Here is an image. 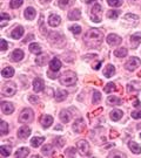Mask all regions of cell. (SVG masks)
<instances>
[{
  "mask_svg": "<svg viewBox=\"0 0 141 158\" xmlns=\"http://www.w3.org/2000/svg\"><path fill=\"white\" fill-rule=\"evenodd\" d=\"M0 134H1V136H5L8 134V124L5 121L0 122Z\"/></svg>",
  "mask_w": 141,
  "mask_h": 158,
  "instance_id": "obj_31",
  "label": "cell"
},
{
  "mask_svg": "<svg viewBox=\"0 0 141 158\" xmlns=\"http://www.w3.org/2000/svg\"><path fill=\"white\" fill-rule=\"evenodd\" d=\"M22 2H24V0H11L10 6H11V8H19L22 5Z\"/></svg>",
  "mask_w": 141,
  "mask_h": 158,
  "instance_id": "obj_40",
  "label": "cell"
},
{
  "mask_svg": "<svg viewBox=\"0 0 141 158\" xmlns=\"http://www.w3.org/2000/svg\"><path fill=\"white\" fill-rule=\"evenodd\" d=\"M60 119L64 122V123H68L71 121V114L67 111V110H61L60 113Z\"/></svg>",
  "mask_w": 141,
  "mask_h": 158,
  "instance_id": "obj_32",
  "label": "cell"
},
{
  "mask_svg": "<svg viewBox=\"0 0 141 158\" xmlns=\"http://www.w3.org/2000/svg\"><path fill=\"white\" fill-rule=\"evenodd\" d=\"M60 22H61V19H60L59 15H56V14H51V15H50V18H48V25H50L51 27L59 26Z\"/></svg>",
  "mask_w": 141,
  "mask_h": 158,
  "instance_id": "obj_16",
  "label": "cell"
},
{
  "mask_svg": "<svg viewBox=\"0 0 141 158\" xmlns=\"http://www.w3.org/2000/svg\"><path fill=\"white\" fill-rule=\"evenodd\" d=\"M130 45L133 48H138L139 45L141 43V33H135L130 36Z\"/></svg>",
  "mask_w": 141,
  "mask_h": 158,
  "instance_id": "obj_12",
  "label": "cell"
},
{
  "mask_svg": "<svg viewBox=\"0 0 141 158\" xmlns=\"http://www.w3.org/2000/svg\"><path fill=\"white\" fill-rule=\"evenodd\" d=\"M107 2H108L109 6H112V7H119V6L122 5L123 0H107Z\"/></svg>",
  "mask_w": 141,
  "mask_h": 158,
  "instance_id": "obj_41",
  "label": "cell"
},
{
  "mask_svg": "<svg viewBox=\"0 0 141 158\" xmlns=\"http://www.w3.org/2000/svg\"><path fill=\"white\" fill-rule=\"evenodd\" d=\"M115 90V84L113 83V82H109V83L106 84V87L104 88V91L106 93V94H111V93H113Z\"/></svg>",
  "mask_w": 141,
  "mask_h": 158,
  "instance_id": "obj_35",
  "label": "cell"
},
{
  "mask_svg": "<svg viewBox=\"0 0 141 158\" xmlns=\"http://www.w3.org/2000/svg\"><path fill=\"white\" fill-rule=\"evenodd\" d=\"M81 18V12L78 8H74V10H71L69 13H68V19L72 21H76Z\"/></svg>",
  "mask_w": 141,
  "mask_h": 158,
  "instance_id": "obj_17",
  "label": "cell"
},
{
  "mask_svg": "<svg viewBox=\"0 0 141 158\" xmlns=\"http://www.w3.org/2000/svg\"><path fill=\"white\" fill-rule=\"evenodd\" d=\"M25 18L26 19H28V20H33L34 18H35V15H37V12L33 8V7H27L26 10H25Z\"/></svg>",
  "mask_w": 141,
  "mask_h": 158,
  "instance_id": "obj_22",
  "label": "cell"
},
{
  "mask_svg": "<svg viewBox=\"0 0 141 158\" xmlns=\"http://www.w3.org/2000/svg\"><path fill=\"white\" fill-rule=\"evenodd\" d=\"M101 64H102V62H101V61H99V62L97 63L95 66H94V69H95V70H98L99 68H100V66H101Z\"/></svg>",
  "mask_w": 141,
  "mask_h": 158,
  "instance_id": "obj_52",
  "label": "cell"
},
{
  "mask_svg": "<svg viewBox=\"0 0 141 158\" xmlns=\"http://www.w3.org/2000/svg\"><path fill=\"white\" fill-rule=\"evenodd\" d=\"M45 1H51V0H45Z\"/></svg>",
  "mask_w": 141,
  "mask_h": 158,
  "instance_id": "obj_55",
  "label": "cell"
},
{
  "mask_svg": "<svg viewBox=\"0 0 141 158\" xmlns=\"http://www.w3.org/2000/svg\"><path fill=\"white\" fill-rule=\"evenodd\" d=\"M0 153L4 156V157H7L11 155V147L8 145H1L0 147Z\"/></svg>",
  "mask_w": 141,
  "mask_h": 158,
  "instance_id": "obj_33",
  "label": "cell"
},
{
  "mask_svg": "<svg viewBox=\"0 0 141 158\" xmlns=\"http://www.w3.org/2000/svg\"><path fill=\"white\" fill-rule=\"evenodd\" d=\"M43 88H45V84H43V81L41 79H34V81H33V89H34V91L35 93H40V91H43Z\"/></svg>",
  "mask_w": 141,
  "mask_h": 158,
  "instance_id": "obj_11",
  "label": "cell"
},
{
  "mask_svg": "<svg viewBox=\"0 0 141 158\" xmlns=\"http://www.w3.org/2000/svg\"><path fill=\"white\" fill-rule=\"evenodd\" d=\"M107 102H108V104H111V105L122 104V101H121V98L117 97V96H109L108 98H107Z\"/></svg>",
  "mask_w": 141,
  "mask_h": 158,
  "instance_id": "obj_28",
  "label": "cell"
},
{
  "mask_svg": "<svg viewBox=\"0 0 141 158\" xmlns=\"http://www.w3.org/2000/svg\"><path fill=\"white\" fill-rule=\"evenodd\" d=\"M101 13H102V7L99 4H94L93 7L91 8V18L94 22H101Z\"/></svg>",
  "mask_w": 141,
  "mask_h": 158,
  "instance_id": "obj_4",
  "label": "cell"
},
{
  "mask_svg": "<svg viewBox=\"0 0 141 158\" xmlns=\"http://www.w3.org/2000/svg\"><path fill=\"white\" fill-rule=\"evenodd\" d=\"M28 155H30V149H28V147H21V149H19V150L14 153V157L25 158L27 157Z\"/></svg>",
  "mask_w": 141,
  "mask_h": 158,
  "instance_id": "obj_21",
  "label": "cell"
},
{
  "mask_svg": "<svg viewBox=\"0 0 141 158\" xmlns=\"http://www.w3.org/2000/svg\"><path fill=\"white\" fill-rule=\"evenodd\" d=\"M40 123H41V125L45 128V129H47V128H50V126L52 125V123H53V117L51 115H43L41 117V119H40Z\"/></svg>",
  "mask_w": 141,
  "mask_h": 158,
  "instance_id": "obj_15",
  "label": "cell"
},
{
  "mask_svg": "<svg viewBox=\"0 0 141 158\" xmlns=\"http://www.w3.org/2000/svg\"><path fill=\"white\" fill-rule=\"evenodd\" d=\"M122 117V111L119 110V109H114V110H112L111 111V118L113 119V121H119L120 118Z\"/></svg>",
  "mask_w": 141,
  "mask_h": 158,
  "instance_id": "obj_27",
  "label": "cell"
},
{
  "mask_svg": "<svg viewBox=\"0 0 141 158\" xmlns=\"http://www.w3.org/2000/svg\"><path fill=\"white\" fill-rule=\"evenodd\" d=\"M104 40V33L99 29H89L85 34L84 42L88 48H98Z\"/></svg>",
  "mask_w": 141,
  "mask_h": 158,
  "instance_id": "obj_1",
  "label": "cell"
},
{
  "mask_svg": "<svg viewBox=\"0 0 141 158\" xmlns=\"http://www.w3.org/2000/svg\"><path fill=\"white\" fill-rule=\"evenodd\" d=\"M54 143L59 147H64V144H65V141H64V138H62V137H56V138H55Z\"/></svg>",
  "mask_w": 141,
  "mask_h": 158,
  "instance_id": "obj_46",
  "label": "cell"
},
{
  "mask_svg": "<svg viewBox=\"0 0 141 158\" xmlns=\"http://www.w3.org/2000/svg\"><path fill=\"white\" fill-rule=\"evenodd\" d=\"M56 129H58V130H60V129H61V126H60V125H56V126H55V130H56Z\"/></svg>",
  "mask_w": 141,
  "mask_h": 158,
  "instance_id": "obj_54",
  "label": "cell"
},
{
  "mask_svg": "<svg viewBox=\"0 0 141 158\" xmlns=\"http://www.w3.org/2000/svg\"><path fill=\"white\" fill-rule=\"evenodd\" d=\"M76 82V75L75 73L68 70V72H65L60 76V83L62 85H67V87H71L73 84H75Z\"/></svg>",
  "mask_w": 141,
  "mask_h": 158,
  "instance_id": "obj_2",
  "label": "cell"
},
{
  "mask_svg": "<svg viewBox=\"0 0 141 158\" xmlns=\"http://www.w3.org/2000/svg\"><path fill=\"white\" fill-rule=\"evenodd\" d=\"M0 108H1L2 114H5V115H10V114H12V113L14 111L13 104L10 103V102H6V101H2V102L0 103Z\"/></svg>",
  "mask_w": 141,
  "mask_h": 158,
  "instance_id": "obj_8",
  "label": "cell"
},
{
  "mask_svg": "<svg viewBox=\"0 0 141 158\" xmlns=\"http://www.w3.org/2000/svg\"><path fill=\"white\" fill-rule=\"evenodd\" d=\"M1 75L5 77V79H8V77H12L14 75V69L12 67H6L1 70Z\"/></svg>",
  "mask_w": 141,
  "mask_h": 158,
  "instance_id": "obj_26",
  "label": "cell"
},
{
  "mask_svg": "<svg viewBox=\"0 0 141 158\" xmlns=\"http://www.w3.org/2000/svg\"><path fill=\"white\" fill-rule=\"evenodd\" d=\"M67 91L66 90H56V93H55V100H56V102H62L64 100H66V97H67Z\"/></svg>",
  "mask_w": 141,
  "mask_h": 158,
  "instance_id": "obj_24",
  "label": "cell"
},
{
  "mask_svg": "<svg viewBox=\"0 0 141 158\" xmlns=\"http://www.w3.org/2000/svg\"><path fill=\"white\" fill-rule=\"evenodd\" d=\"M108 156L109 157H117V156H118V157H126V155H125V153H121V152H114V151H113V152H111Z\"/></svg>",
  "mask_w": 141,
  "mask_h": 158,
  "instance_id": "obj_47",
  "label": "cell"
},
{
  "mask_svg": "<svg viewBox=\"0 0 141 158\" xmlns=\"http://www.w3.org/2000/svg\"><path fill=\"white\" fill-rule=\"evenodd\" d=\"M76 149L79 150V152L82 155V156H87L89 155V144L87 143L86 141H79L76 143Z\"/></svg>",
  "mask_w": 141,
  "mask_h": 158,
  "instance_id": "obj_7",
  "label": "cell"
},
{
  "mask_svg": "<svg viewBox=\"0 0 141 158\" xmlns=\"http://www.w3.org/2000/svg\"><path fill=\"white\" fill-rule=\"evenodd\" d=\"M0 18H1V20H10V19H11L10 15L6 14V13H1V14H0Z\"/></svg>",
  "mask_w": 141,
  "mask_h": 158,
  "instance_id": "obj_51",
  "label": "cell"
},
{
  "mask_svg": "<svg viewBox=\"0 0 141 158\" xmlns=\"http://www.w3.org/2000/svg\"><path fill=\"white\" fill-rule=\"evenodd\" d=\"M69 31L72 33H74V34H80L81 33V27L78 26V25H73V26L69 27Z\"/></svg>",
  "mask_w": 141,
  "mask_h": 158,
  "instance_id": "obj_44",
  "label": "cell"
},
{
  "mask_svg": "<svg viewBox=\"0 0 141 158\" xmlns=\"http://www.w3.org/2000/svg\"><path fill=\"white\" fill-rule=\"evenodd\" d=\"M119 14H120V11L111 10L108 11V13H107V17H108V19H118Z\"/></svg>",
  "mask_w": 141,
  "mask_h": 158,
  "instance_id": "obj_37",
  "label": "cell"
},
{
  "mask_svg": "<svg viewBox=\"0 0 141 158\" xmlns=\"http://www.w3.org/2000/svg\"><path fill=\"white\" fill-rule=\"evenodd\" d=\"M33 117H34V114H33V110L32 109H24L20 115H19V122L20 123H30L33 121Z\"/></svg>",
  "mask_w": 141,
  "mask_h": 158,
  "instance_id": "obj_3",
  "label": "cell"
},
{
  "mask_svg": "<svg viewBox=\"0 0 141 158\" xmlns=\"http://www.w3.org/2000/svg\"><path fill=\"white\" fill-rule=\"evenodd\" d=\"M121 41H122V39L117 34H109L107 36V42H108L109 46H113V47L114 46H119Z\"/></svg>",
  "mask_w": 141,
  "mask_h": 158,
  "instance_id": "obj_10",
  "label": "cell"
},
{
  "mask_svg": "<svg viewBox=\"0 0 141 158\" xmlns=\"http://www.w3.org/2000/svg\"><path fill=\"white\" fill-rule=\"evenodd\" d=\"M1 93L4 96H13L17 93V85L13 82H6L1 88Z\"/></svg>",
  "mask_w": 141,
  "mask_h": 158,
  "instance_id": "obj_5",
  "label": "cell"
},
{
  "mask_svg": "<svg viewBox=\"0 0 141 158\" xmlns=\"http://www.w3.org/2000/svg\"><path fill=\"white\" fill-rule=\"evenodd\" d=\"M41 152H43V156H51V155H52V145H51V144L45 145V147H43V150H41Z\"/></svg>",
  "mask_w": 141,
  "mask_h": 158,
  "instance_id": "obj_36",
  "label": "cell"
},
{
  "mask_svg": "<svg viewBox=\"0 0 141 158\" xmlns=\"http://www.w3.org/2000/svg\"><path fill=\"white\" fill-rule=\"evenodd\" d=\"M47 60H48V56H47V55H40V56H38V59H37V63H38L39 66H45V63L47 62Z\"/></svg>",
  "mask_w": 141,
  "mask_h": 158,
  "instance_id": "obj_38",
  "label": "cell"
},
{
  "mask_svg": "<svg viewBox=\"0 0 141 158\" xmlns=\"http://www.w3.org/2000/svg\"><path fill=\"white\" fill-rule=\"evenodd\" d=\"M130 115L134 119H139V118H141V111H132Z\"/></svg>",
  "mask_w": 141,
  "mask_h": 158,
  "instance_id": "obj_49",
  "label": "cell"
},
{
  "mask_svg": "<svg viewBox=\"0 0 141 158\" xmlns=\"http://www.w3.org/2000/svg\"><path fill=\"white\" fill-rule=\"evenodd\" d=\"M11 59H12V61H14V62L21 61L22 59H24V52H22L21 49H15L14 52L12 53Z\"/></svg>",
  "mask_w": 141,
  "mask_h": 158,
  "instance_id": "obj_18",
  "label": "cell"
},
{
  "mask_svg": "<svg viewBox=\"0 0 141 158\" xmlns=\"http://www.w3.org/2000/svg\"><path fill=\"white\" fill-rule=\"evenodd\" d=\"M30 135H31V129H30L28 126H21V128L18 130V137L21 138V139L28 138Z\"/></svg>",
  "mask_w": 141,
  "mask_h": 158,
  "instance_id": "obj_13",
  "label": "cell"
},
{
  "mask_svg": "<svg viewBox=\"0 0 141 158\" xmlns=\"http://www.w3.org/2000/svg\"><path fill=\"white\" fill-rule=\"evenodd\" d=\"M85 129H86V124H85V122H84L82 118H79V119H76L75 122H74V124H73V130H74L75 132L81 134V132L85 131Z\"/></svg>",
  "mask_w": 141,
  "mask_h": 158,
  "instance_id": "obj_9",
  "label": "cell"
},
{
  "mask_svg": "<svg viewBox=\"0 0 141 158\" xmlns=\"http://www.w3.org/2000/svg\"><path fill=\"white\" fill-rule=\"evenodd\" d=\"M28 100H30V102L33 103V104H37V103L39 102V98H38V97H35V96H33V95L28 97Z\"/></svg>",
  "mask_w": 141,
  "mask_h": 158,
  "instance_id": "obj_50",
  "label": "cell"
},
{
  "mask_svg": "<svg viewBox=\"0 0 141 158\" xmlns=\"http://www.w3.org/2000/svg\"><path fill=\"white\" fill-rule=\"evenodd\" d=\"M101 100V94L99 91H94L93 93V97H92V102L95 104V103H99Z\"/></svg>",
  "mask_w": 141,
  "mask_h": 158,
  "instance_id": "obj_42",
  "label": "cell"
},
{
  "mask_svg": "<svg viewBox=\"0 0 141 158\" xmlns=\"http://www.w3.org/2000/svg\"><path fill=\"white\" fill-rule=\"evenodd\" d=\"M0 42H1V51L5 52V51L7 49V47H8V45H7V42L5 41V39H1Z\"/></svg>",
  "mask_w": 141,
  "mask_h": 158,
  "instance_id": "obj_48",
  "label": "cell"
},
{
  "mask_svg": "<svg viewBox=\"0 0 141 158\" xmlns=\"http://www.w3.org/2000/svg\"><path fill=\"white\" fill-rule=\"evenodd\" d=\"M128 147L132 150L133 153H136V155H138V153H141V147L138 144V143L133 142V141L128 142Z\"/></svg>",
  "mask_w": 141,
  "mask_h": 158,
  "instance_id": "obj_23",
  "label": "cell"
},
{
  "mask_svg": "<svg viewBox=\"0 0 141 158\" xmlns=\"http://www.w3.org/2000/svg\"><path fill=\"white\" fill-rule=\"evenodd\" d=\"M140 137H141V134H140Z\"/></svg>",
  "mask_w": 141,
  "mask_h": 158,
  "instance_id": "obj_56",
  "label": "cell"
},
{
  "mask_svg": "<svg viewBox=\"0 0 141 158\" xmlns=\"http://www.w3.org/2000/svg\"><path fill=\"white\" fill-rule=\"evenodd\" d=\"M125 20H128V21L133 20L136 22V21L139 20V17L135 15V14H126V15H125Z\"/></svg>",
  "mask_w": 141,
  "mask_h": 158,
  "instance_id": "obj_45",
  "label": "cell"
},
{
  "mask_svg": "<svg viewBox=\"0 0 141 158\" xmlns=\"http://www.w3.org/2000/svg\"><path fill=\"white\" fill-rule=\"evenodd\" d=\"M114 73H115V67L113 64H107V67L104 70V75L106 77H112L114 75Z\"/></svg>",
  "mask_w": 141,
  "mask_h": 158,
  "instance_id": "obj_25",
  "label": "cell"
},
{
  "mask_svg": "<svg viewBox=\"0 0 141 158\" xmlns=\"http://www.w3.org/2000/svg\"><path fill=\"white\" fill-rule=\"evenodd\" d=\"M127 90L128 93H135V91H139L141 90V83L140 82H136V81H133L127 85Z\"/></svg>",
  "mask_w": 141,
  "mask_h": 158,
  "instance_id": "obj_19",
  "label": "cell"
},
{
  "mask_svg": "<svg viewBox=\"0 0 141 158\" xmlns=\"http://www.w3.org/2000/svg\"><path fill=\"white\" fill-rule=\"evenodd\" d=\"M71 5V0H59V7L60 8H66Z\"/></svg>",
  "mask_w": 141,
  "mask_h": 158,
  "instance_id": "obj_43",
  "label": "cell"
},
{
  "mask_svg": "<svg viewBox=\"0 0 141 158\" xmlns=\"http://www.w3.org/2000/svg\"><path fill=\"white\" fill-rule=\"evenodd\" d=\"M60 68H61V61L59 60V59H52L51 60V62H50V69L52 70V72H59L60 70Z\"/></svg>",
  "mask_w": 141,
  "mask_h": 158,
  "instance_id": "obj_14",
  "label": "cell"
},
{
  "mask_svg": "<svg viewBox=\"0 0 141 158\" xmlns=\"http://www.w3.org/2000/svg\"><path fill=\"white\" fill-rule=\"evenodd\" d=\"M139 66H141V60L139 57H130V60L126 62V64H125V68H126L127 70H130V72H133V70H135Z\"/></svg>",
  "mask_w": 141,
  "mask_h": 158,
  "instance_id": "obj_6",
  "label": "cell"
},
{
  "mask_svg": "<svg viewBox=\"0 0 141 158\" xmlns=\"http://www.w3.org/2000/svg\"><path fill=\"white\" fill-rule=\"evenodd\" d=\"M127 49L125 48V47H121V48H118L115 52H114V55L117 56V57H125L126 55H127Z\"/></svg>",
  "mask_w": 141,
  "mask_h": 158,
  "instance_id": "obj_34",
  "label": "cell"
},
{
  "mask_svg": "<svg viewBox=\"0 0 141 158\" xmlns=\"http://www.w3.org/2000/svg\"><path fill=\"white\" fill-rule=\"evenodd\" d=\"M75 153H76L75 147H68L67 150H65L66 157H75Z\"/></svg>",
  "mask_w": 141,
  "mask_h": 158,
  "instance_id": "obj_39",
  "label": "cell"
},
{
  "mask_svg": "<svg viewBox=\"0 0 141 158\" xmlns=\"http://www.w3.org/2000/svg\"><path fill=\"white\" fill-rule=\"evenodd\" d=\"M43 141H45V138H43V137H33L32 141H31V145L34 147H40V145L43 143Z\"/></svg>",
  "mask_w": 141,
  "mask_h": 158,
  "instance_id": "obj_29",
  "label": "cell"
},
{
  "mask_svg": "<svg viewBox=\"0 0 141 158\" xmlns=\"http://www.w3.org/2000/svg\"><path fill=\"white\" fill-rule=\"evenodd\" d=\"M28 48H30V52L33 53V54H40L41 53V47H40V45H38V43H31L30 46H28Z\"/></svg>",
  "mask_w": 141,
  "mask_h": 158,
  "instance_id": "obj_30",
  "label": "cell"
},
{
  "mask_svg": "<svg viewBox=\"0 0 141 158\" xmlns=\"http://www.w3.org/2000/svg\"><path fill=\"white\" fill-rule=\"evenodd\" d=\"M133 105H134V107H139L140 103H139V101H136V100H135V101H134V103H133Z\"/></svg>",
  "mask_w": 141,
  "mask_h": 158,
  "instance_id": "obj_53",
  "label": "cell"
},
{
  "mask_svg": "<svg viewBox=\"0 0 141 158\" xmlns=\"http://www.w3.org/2000/svg\"><path fill=\"white\" fill-rule=\"evenodd\" d=\"M22 35H24V27H21V26L15 27L11 33V38H13V39H20Z\"/></svg>",
  "mask_w": 141,
  "mask_h": 158,
  "instance_id": "obj_20",
  "label": "cell"
}]
</instances>
